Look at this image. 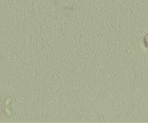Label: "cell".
<instances>
[{
  "mask_svg": "<svg viewBox=\"0 0 148 123\" xmlns=\"http://www.w3.org/2000/svg\"><path fill=\"white\" fill-rule=\"evenodd\" d=\"M143 43L145 48L148 49V32H147L143 37Z\"/></svg>",
  "mask_w": 148,
  "mask_h": 123,
  "instance_id": "obj_1",
  "label": "cell"
}]
</instances>
